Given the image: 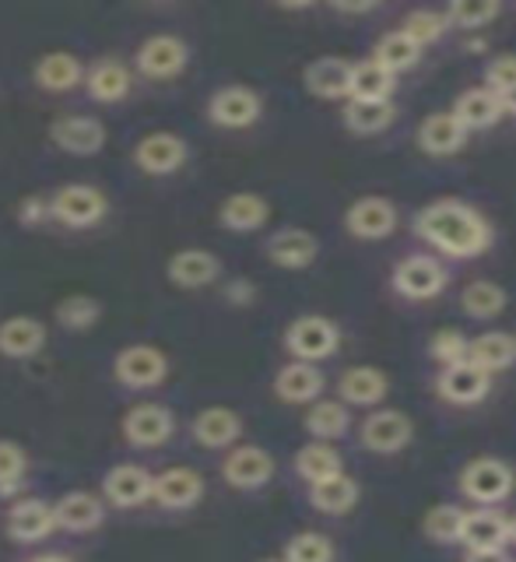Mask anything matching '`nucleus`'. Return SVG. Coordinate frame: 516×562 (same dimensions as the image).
<instances>
[{"label":"nucleus","mask_w":516,"mask_h":562,"mask_svg":"<svg viewBox=\"0 0 516 562\" xmlns=\"http://www.w3.org/2000/svg\"><path fill=\"white\" fill-rule=\"evenodd\" d=\"M415 233L425 239L433 250L447 254L453 260H474L489 254V246L495 239L492 222L482 215L478 207L457 201V198H442L425 204L415 215Z\"/></svg>","instance_id":"obj_1"},{"label":"nucleus","mask_w":516,"mask_h":562,"mask_svg":"<svg viewBox=\"0 0 516 562\" xmlns=\"http://www.w3.org/2000/svg\"><path fill=\"white\" fill-rule=\"evenodd\" d=\"M337 348H341V327L330 316L306 313L284 327V351L292 356V362H327L337 356Z\"/></svg>","instance_id":"obj_2"},{"label":"nucleus","mask_w":516,"mask_h":562,"mask_svg":"<svg viewBox=\"0 0 516 562\" xmlns=\"http://www.w3.org/2000/svg\"><path fill=\"white\" fill-rule=\"evenodd\" d=\"M457 488H460V496L474 506H500L513 496L516 474L500 457H474L471 464L460 468Z\"/></svg>","instance_id":"obj_3"},{"label":"nucleus","mask_w":516,"mask_h":562,"mask_svg":"<svg viewBox=\"0 0 516 562\" xmlns=\"http://www.w3.org/2000/svg\"><path fill=\"white\" fill-rule=\"evenodd\" d=\"M450 285V271L429 254H415L397 260V268L390 271V289H394L407 303H429L442 295Z\"/></svg>","instance_id":"obj_4"},{"label":"nucleus","mask_w":516,"mask_h":562,"mask_svg":"<svg viewBox=\"0 0 516 562\" xmlns=\"http://www.w3.org/2000/svg\"><path fill=\"white\" fill-rule=\"evenodd\" d=\"M49 207H53V222H60L67 228H92L110 215V198L99 187L67 183L57 193H49Z\"/></svg>","instance_id":"obj_5"},{"label":"nucleus","mask_w":516,"mask_h":562,"mask_svg":"<svg viewBox=\"0 0 516 562\" xmlns=\"http://www.w3.org/2000/svg\"><path fill=\"white\" fill-rule=\"evenodd\" d=\"M190 64V46L180 40V35H169V32H158L148 35L145 43L137 46L134 53V67L137 75H145L152 81H172L180 78Z\"/></svg>","instance_id":"obj_6"},{"label":"nucleus","mask_w":516,"mask_h":562,"mask_svg":"<svg viewBox=\"0 0 516 562\" xmlns=\"http://www.w3.org/2000/svg\"><path fill=\"white\" fill-rule=\"evenodd\" d=\"M169 356L155 345H127L113 359V376L131 391H152L169 380Z\"/></svg>","instance_id":"obj_7"},{"label":"nucleus","mask_w":516,"mask_h":562,"mask_svg":"<svg viewBox=\"0 0 516 562\" xmlns=\"http://www.w3.org/2000/svg\"><path fill=\"white\" fill-rule=\"evenodd\" d=\"M263 116V99L246 85H225L207 99V120L222 131H246Z\"/></svg>","instance_id":"obj_8"},{"label":"nucleus","mask_w":516,"mask_h":562,"mask_svg":"<svg viewBox=\"0 0 516 562\" xmlns=\"http://www.w3.org/2000/svg\"><path fill=\"white\" fill-rule=\"evenodd\" d=\"M120 429H123V439H127L131 447L155 450V447H166L169 439H172L176 415L166 408V404L145 401V404H134V408L123 415Z\"/></svg>","instance_id":"obj_9"},{"label":"nucleus","mask_w":516,"mask_h":562,"mask_svg":"<svg viewBox=\"0 0 516 562\" xmlns=\"http://www.w3.org/2000/svg\"><path fill=\"white\" fill-rule=\"evenodd\" d=\"M415 439V422L397 408H377L362 418L359 443L369 453H401Z\"/></svg>","instance_id":"obj_10"},{"label":"nucleus","mask_w":516,"mask_h":562,"mask_svg":"<svg viewBox=\"0 0 516 562\" xmlns=\"http://www.w3.org/2000/svg\"><path fill=\"white\" fill-rule=\"evenodd\" d=\"M190 145L172 131H152L134 145V166L145 176H172L187 166Z\"/></svg>","instance_id":"obj_11"},{"label":"nucleus","mask_w":516,"mask_h":562,"mask_svg":"<svg viewBox=\"0 0 516 562\" xmlns=\"http://www.w3.org/2000/svg\"><path fill=\"white\" fill-rule=\"evenodd\" d=\"M489 391H492V376L485 369H478L471 359L442 366L436 376V394L447 404H453V408H474V404H482L489 397Z\"/></svg>","instance_id":"obj_12"},{"label":"nucleus","mask_w":516,"mask_h":562,"mask_svg":"<svg viewBox=\"0 0 516 562\" xmlns=\"http://www.w3.org/2000/svg\"><path fill=\"white\" fill-rule=\"evenodd\" d=\"M345 228L351 239L362 243H380L386 236H394L397 228V207L394 201L380 198V193H366L345 211Z\"/></svg>","instance_id":"obj_13"},{"label":"nucleus","mask_w":516,"mask_h":562,"mask_svg":"<svg viewBox=\"0 0 516 562\" xmlns=\"http://www.w3.org/2000/svg\"><path fill=\"white\" fill-rule=\"evenodd\" d=\"M222 479L239 492H257L274 479V457L257 443L228 447L222 461Z\"/></svg>","instance_id":"obj_14"},{"label":"nucleus","mask_w":516,"mask_h":562,"mask_svg":"<svg viewBox=\"0 0 516 562\" xmlns=\"http://www.w3.org/2000/svg\"><path fill=\"white\" fill-rule=\"evenodd\" d=\"M263 254L281 271H306L310 263L319 257V239L310 233V228L284 225V228H278V233L267 236Z\"/></svg>","instance_id":"obj_15"},{"label":"nucleus","mask_w":516,"mask_h":562,"mask_svg":"<svg viewBox=\"0 0 516 562\" xmlns=\"http://www.w3.org/2000/svg\"><path fill=\"white\" fill-rule=\"evenodd\" d=\"M152 499L162 509H190L204 499V479L193 468H166L152 474Z\"/></svg>","instance_id":"obj_16"},{"label":"nucleus","mask_w":516,"mask_h":562,"mask_svg":"<svg viewBox=\"0 0 516 562\" xmlns=\"http://www.w3.org/2000/svg\"><path fill=\"white\" fill-rule=\"evenodd\" d=\"M460 544L468 552H500L509 544V520L495 506H478L464 514Z\"/></svg>","instance_id":"obj_17"},{"label":"nucleus","mask_w":516,"mask_h":562,"mask_svg":"<svg viewBox=\"0 0 516 562\" xmlns=\"http://www.w3.org/2000/svg\"><path fill=\"white\" fill-rule=\"evenodd\" d=\"M166 278L176 289H187V292L207 289L222 278V260L211 250H201V246H187V250L172 254V260L166 263Z\"/></svg>","instance_id":"obj_18"},{"label":"nucleus","mask_w":516,"mask_h":562,"mask_svg":"<svg viewBox=\"0 0 516 562\" xmlns=\"http://www.w3.org/2000/svg\"><path fill=\"white\" fill-rule=\"evenodd\" d=\"M152 499V471L141 464H116L102 479V503L116 509H134Z\"/></svg>","instance_id":"obj_19"},{"label":"nucleus","mask_w":516,"mask_h":562,"mask_svg":"<svg viewBox=\"0 0 516 562\" xmlns=\"http://www.w3.org/2000/svg\"><path fill=\"white\" fill-rule=\"evenodd\" d=\"M49 140L67 155H99L105 148V127L96 116H60L49 123Z\"/></svg>","instance_id":"obj_20"},{"label":"nucleus","mask_w":516,"mask_h":562,"mask_svg":"<svg viewBox=\"0 0 516 562\" xmlns=\"http://www.w3.org/2000/svg\"><path fill=\"white\" fill-rule=\"evenodd\" d=\"M390 394V376L377 366H351L337 380V397L345 408H377Z\"/></svg>","instance_id":"obj_21"},{"label":"nucleus","mask_w":516,"mask_h":562,"mask_svg":"<svg viewBox=\"0 0 516 562\" xmlns=\"http://www.w3.org/2000/svg\"><path fill=\"white\" fill-rule=\"evenodd\" d=\"M85 92L88 99H96V102H123L131 95V88H134V75H131V67L116 60V57H102L96 60L92 67L85 70Z\"/></svg>","instance_id":"obj_22"},{"label":"nucleus","mask_w":516,"mask_h":562,"mask_svg":"<svg viewBox=\"0 0 516 562\" xmlns=\"http://www.w3.org/2000/svg\"><path fill=\"white\" fill-rule=\"evenodd\" d=\"M53 531H57V517H53V503L46 499H22L8 509V535L18 544L46 541Z\"/></svg>","instance_id":"obj_23"},{"label":"nucleus","mask_w":516,"mask_h":562,"mask_svg":"<svg viewBox=\"0 0 516 562\" xmlns=\"http://www.w3.org/2000/svg\"><path fill=\"white\" fill-rule=\"evenodd\" d=\"M53 517H57L60 531L88 535V531H96V527H102L105 503L96 496V492H67V496L53 503Z\"/></svg>","instance_id":"obj_24"},{"label":"nucleus","mask_w":516,"mask_h":562,"mask_svg":"<svg viewBox=\"0 0 516 562\" xmlns=\"http://www.w3.org/2000/svg\"><path fill=\"white\" fill-rule=\"evenodd\" d=\"M32 75H35V85H40L43 92L67 95V92H75V88L85 81V64L75 57V53L53 49V53H43V57L35 60Z\"/></svg>","instance_id":"obj_25"},{"label":"nucleus","mask_w":516,"mask_h":562,"mask_svg":"<svg viewBox=\"0 0 516 562\" xmlns=\"http://www.w3.org/2000/svg\"><path fill=\"white\" fill-rule=\"evenodd\" d=\"M468 137L471 134L450 116V110L447 113H429V116L418 123V134H415L418 148L425 155H433V158H450V155H457L460 148L468 145Z\"/></svg>","instance_id":"obj_26"},{"label":"nucleus","mask_w":516,"mask_h":562,"mask_svg":"<svg viewBox=\"0 0 516 562\" xmlns=\"http://www.w3.org/2000/svg\"><path fill=\"white\" fill-rule=\"evenodd\" d=\"M190 432L204 450H228V447H236L243 436V415L233 408H204L193 418Z\"/></svg>","instance_id":"obj_27"},{"label":"nucleus","mask_w":516,"mask_h":562,"mask_svg":"<svg viewBox=\"0 0 516 562\" xmlns=\"http://www.w3.org/2000/svg\"><path fill=\"white\" fill-rule=\"evenodd\" d=\"M302 85H306L310 95L324 99V102L348 99L351 64L345 57H319V60L306 64V70H302Z\"/></svg>","instance_id":"obj_28"},{"label":"nucleus","mask_w":516,"mask_h":562,"mask_svg":"<svg viewBox=\"0 0 516 562\" xmlns=\"http://www.w3.org/2000/svg\"><path fill=\"white\" fill-rule=\"evenodd\" d=\"M267 218H271V204L254 190L228 193L218 204V225L228 228V233H257V228L267 225Z\"/></svg>","instance_id":"obj_29"},{"label":"nucleus","mask_w":516,"mask_h":562,"mask_svg":"<svg viewBox=\"0 0 516 562\" xmlns=\"http://www.w3.org/2000/svg\"><path fill=\"white\" fill-rule=\"evenodd\" d=\"M324 373H319V366H310V362H289L278 369L274 376V394L278 401L284 404H313L324 394Z\"/></svg>","instance_id":"obj_30"},{"label":"nucleus","mask_w":516,"mask_h":562,"mask_svg":"<svg viewBox=\"0 0 516 562\" xmlns=\"http://www.w3.org/2000/svg\"><path fill=\"white\" fill-rule=\"evenodd\" d=\"M450 116L471 134V131H489V127H495V123H500L506 113H503L500 95L489 92V88H468V92H460L453 99Z\"/></svg>","instance_id":"obj_31"},{"label":"nucleus","mask_w":516,"mask_h":562,"mask_svg":"<svg viewBox=\"0 0 516 562\" xmlns=\"http://www.w3.org/2000/svg\"><path fill=\"white\" fill-rule=\"evenodd\" d=\"M362 499V488L359 482L351 479V474H330V479L310 485V503L313 509H319V514L327 517H348L355 506H359Z\"/></svg>","instance_id":"obj_32"},{"label":"nucleus","mask_w":516,"mask_h":562,"mask_svg":"<svg viewBox=\"0 0 516 562\" xmlns=\"http://www.w3.org/2000/svg\"><path fill=\"white\" fill-rule=\"evenodd\" d=\"M468 359L485 369L489 376L495 373H506V369L516 366V338L509 330H485L478 338L468 341Z\"/></svg>","instance_id":"obj_33"},{"label":"nucleus","mask_w":516,"mask_h":562,"mask_svg":"<svg viewBox=\"0 0 516 562\" xmlns=\"http://www.w3.org/2000/svg\"><path fill=\"white\" fill-rule=\"evenodd\" d=\"M46 345V327L35 316H11L0 324V356L8 359H32Z\"/></svg>","instance_id":"obj_34"},{"label":"nucleus","mask_w":516,"mask_h":562,"mask_svg":"<svg viewBox=\"0 0 516 562\" xmlns=\"http://www.w3.org/2000/svg\"><path fill=\"white\" fill-rule=\"evenodd\" d=\"M397 78L386 75L383 67L372 60L351 64V85H348V102H394Z\"/></svg>","instance_id":"obj_35"},{"label":"nucleus","mask_w":516,"mask_h":562,"mask_svg":"<svg viewBox=\"0 0 516 562\" xmlns=\"http://www.w3.org/2000/svg\"><path fill=\"white\" fill-rule=\"evenodd\" d=\"M394 120H397L394 102H348L341 113L345 131L359 137H377L394 127Z\"/></svg>","instance_id":"obj_36"},{"label":"nucleus","mask_w":516,"mask_h":562,"mask_svg":"<svg viewBox=\"0 0 516 562\" xmlns=\"http://www.w3.org/2000/svg\"><path fill=\"white\" fill-rule=\"evenodd\" d=\"M351 429V412L341 401H313L306 412V432L316 443H334V439L348 436Z\"/></svg>","instance_id":"obj_37"},{"label":"nucleus","mask_w":516,"mask_h":562,"mask_svg":"<svg viewBox=\"0 0 516 562\" xmlns=\"http://www.w3.org/2000/svg\"><path fill=\"white\" fill-rule=\"evenodd\" d=\"M295 474L306 485H316V482H324V479H330V474H341L345 471V464H341V453H337L330 443H306V447H299V453H295Z\"/></svg>","instance_id":"obj_38"},{"label":"nucleus","mask_w":516,"mask_h":562,"mask_svg":"<svg viewBox=\"0 0 516 562\" xmlns=\"http://www.w3.org/2000/svg\"><path fill=\"white\" fill-rule=\"evenodd\" d=\"M377 67H383L386 75H404V70H412L418 67L422 60V49L412 43V40H404L401 32H386L383 40H377V46H372V57H369Z\"/></svg>","instance_id":"obj_39"},{"label":"nucleus","mask_w":516,"mask_h":562,"mask_svg":"<svg viewBox=\"0 0 516 562\" xmlns=\"http://www.w3.org/2000/svg\"><path fill=\"white\" fill-rule=\"evenodd\" d=\"M509 303V295L503 285H495V281L489 278H478L471 281V285L464 289V295H460V306H464V313L471 316V321H495Z\"/></svg>","instance_id":"obj_40"},{"label":"nucleus","mask_w":516,"mask_h":562,"mask_svg":"<svg viewBox=\"0 0 516 562\" xmlns=\"http://www.w3.org/2000/svg\"><path fill=\"white\" fill-rule=\"evenodd\" d=\"M464 506L453 503H439L429 514L422 517V535L433 544H460V527H464Z\"/></svg>","instance_id":"obj_41"},{"label":"nucleus","mask_w":516,"mask_h":562,"mask_svg":"<svg viewBox=\"0 0 516 562\" xmlns=\"http://www.w3.org/2000/svg\"><path fill=\"white\" fill-rule=\"evenodd\" d=\"M500 14H503V4H500V0H453V4H450L447 11H442V18H447V25L464 29V32L485 29V25L495 22Z\"/></svg>","instance_id":"obj_42"},{"label":"nucleus","mask_w":516,"mask_h":562,"mask_svg":"<svg viewBox=\"0 0 516 562\" xmlns=\"http://www.w3.org/2000/svg\"><path fill=\"white\" fill-rule=\"evenodd\" d=\"M447 18H442V11H429V8H418V11H412V14H404V22H401V35L404 40H412L418 49H425V46H433V43H439L442 35H447Z\"/></svg>","instance_id":"obj_43"},{"label":"nucleus","mask_w":516,"mask_h":562,"mask_svg":"<svg viewBox=\"0 0 516 562\" xmlns=\"http://www.w3.org/2000/svg\"><path fill=\"white\" fill-rule=\"evenodd\" d=\"M99 316H102V306L92 295H67L57 303V324L64 330H88L99 324Z\"/></svg>","instance_id":"obj_44"},{"label":"nucleus","mask_w":516,"mask_h":562,"mask_svg":"<svg viewBox=\"0 0 516 562\" xmlns=\"http://www.w3.org/2000/svg\"><path fill=\"white\" fill-rule=\"evenodd\" d=\"M334 541L319 531H302L284 544L281 562H334Z\"/></svg>","instance_id":"obj_45"},{"label":"nucleus","mask_w":516,"mask_h":562,"mask_svg":"<svg viewBox=\"0 0 516 562\" xmlns=\"http://www.w3.org/2000/svg\"><path fill=\"white\" fill-rule=\"evenodd\" d=\"M29 474V453L14 439H0V496L22 488Z\"/></svg>","instance_id":"obj_46"},{"label":"nucleus","mask_w":516,"mask_h":562,"mask_svg":"<svg viewBox=\"0 0 516 562\" xmlns=\"http://www.w3.org/2000/svg\"><path fill=\"white\" fill-rule=\"evenodd\" d=\"M429 359L439 366H453L468 359V334L457 327H439L429 338Z\"/></svg>","instance_id":"obj_47"},{"label":"nucleus","mask_w":516,"mask_h":562,"mask_svg":"<svg viewBox=\"0 0 516 562\" xmlns=\"http://www.w3.org/2000/svg\"><path fill=\"white\" fill-rule=\"evenodd\" d=\"M482 78H485L482 88H489V92H495V95L516 88V53H500V57H492L482 70Z\"/></svg>","instance_id":"obj_48"},{"label":"nucleus","mask_w":516,"mask_h":562,"mask_svg":"<svg viewBox=\"0 0 516 562\" xmlns=\"http://www.w3.org/2000/svg\"><path fill=\"white\" fill-rule=\"evenodd\" d=\"M18 222L25 228H40V225L53 222V207H49L46 193H29V198H22V204H18Z\"/></svg>","instance_id":"obj_49"},{"label":"nucleus","mask_w":516,"mask_h":562,"mask_svg":"<svg viewBox=\"0 0 516 562\" xmlns=\"http://www.w3.org/2000/svg\"><path fill=\"white\" fill-rule=\"evenodd\" d=\"M225 299L233 306H250L254 299H257V289H254V281L250 278H236V281H228L225 285Z\"/></svg>","instance_id":"obj_50"},{"label":"nucleus","mask_w":516,"mask_h":562,"mask_svg":"<svg viewBox=\"0 0 516 562\" xmlns=\"http://www.w3.org/2000/svg\"><path fill=\"white\" fill-rule=\"evenodd\" d=\"M464 562H509V555H506V549H500V552H468Z\"/></svg>","instance_id":"obj_51"},{"label":"nucleus","mask_w":516,"mask_h":562,"mask_svg":"<svg viewBox=\"0 0 516 562\" xmlns=\"http://www.w3.org/2000/svg\"><path fill=\"white\" fill-rule=\"evenodd\" d=\"M380 4H372V0H366V4H334L337 14H372Z\"/></svg>","instance_id":"obj_52"},{"label":"nucleus","mask_w":516,"mask_h":562,"mask_svg":"<svg viewBox=\"0 0 516 562\" xmlns=\"http://www.w3.org/2000/svg\"><path fill=\"white\" fill-rule=\"evenodd\" d=\"M500 102H503V113L516 116V88H509V92H503V95H500Z\"/></svg>","instance_id":"obj_53"},{"label":"nucleus","mask_w":516,"mask_h":562,"mask_svg":"<svg viewBox=\"0 0 516 562\" xmlns=\"http://www.w3.org/2000/svg\"><path fill=\"white\" fill-rule=\"evenodd\" d=\"M29 562H75V559H67V555H60V552H46V555H35V559H29Z\"/></svg>","instance_id":"obj_54"},{"label":"nucleus","mask_w":516,"mask_h":562,"mask_svg":"<svg viewBox=\"0 0 516 562\" xmlns=\"http://www.w3.org/2000/svg\"><path fill=\"white\" fill-rule=\"evenodd\" d=\"M506 520H509V544H516V514L506 517Z\"/></svg>","instance_id":"obj_55"},{"label":"nucleus","mask_w":516,"mask_h":562,"mask_svg":"<svg viewBox=\"0 0 516 562\" xmlns=\"http://www.w3.org/2000/svg\"><path fill=\"white\" fill-rule=\"evenodd\" d=\"M260 562H281V559H260Z\"/></svg>","instance_id":"obj_56"},{"label":"nucleus","mask_w":516,"mask_h":562,"mask_svg":"<svg viewBox=\"0 0 516 562\" xmlns=\"http://www.w3.org/2000/svg\"><path fill=\"white\" fill-rule=\"evenodd\" d=\"M513 338H516V334H513Z\"/></svg>","instance_id":"obj_57"}]
</instances>
